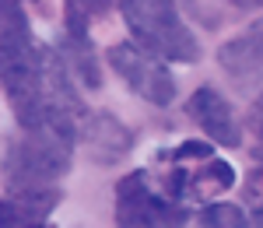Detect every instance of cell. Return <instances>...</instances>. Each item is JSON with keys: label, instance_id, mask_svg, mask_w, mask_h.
<instances>
[{"label": "cell", "instance_id": "cell-7", "mask_svg": "<svg viewBox=\"0 0 263 228\" xmlns=\"http://www.w3.org/2000/svg\"><path fill=\"white\" fill-rule=\"evenodd\" d=\"M88 151V158L95 162V165H116L123 162L126 155H130V147H134V134L126 130V126L112 116V112H88L81 120V137H78Z\"/></svg>", "mask_w": 263, "mask_h": 228}, {"label": "cell", "instance_id": "cell-17", "mask_svg": "<svg viewBox=\"0 0 263 228\" xmlns=\"http://www.w3.org/2000/svg\"><path fill=\"white\" fill-rule=\"evenodd\" d=\"M249 189H253V193H260V197H263V168H256V172L249 176Z\"/></svg>", "mask_w": 263, "mask_h": 228}, {"label": "cell", "instance_id": "cell-3", "mask_svg": "<svg viewBox=\"0 0 263 228\" xmlns=\"http://www.w3.org/2000/svg\"><path fill=\"white\" fill-rule=\"evenodd\" d=\"M120 11L134 42L147 46L162 60L193 63L200 56V42L182 21L176 0H120Z\"/></svg>", "mask_w": 263, "mask_h": 228}, {"label": "cell", "instance_id": "cell-12", "mask_svg": "<svg viewBox=\"0 0 263 228\" xmlns=\"http://www.w3.org/2000/svg\"><path fill=\"white\" fill-rule=\"evenodd\" d=\"M246 126H249V134H253V158H263V95L253 102Z\"/></svg>", "mask_w": 263, "mask_h": 228}, {"label": "cell", "instance_id": "cell-5", "mask_svg": "<svg viewBox=\"0 0 263 228\" xmlns=\"http://www.w3.org/2000/svg\"><path fill=\"white\" fill-rule=\"evenodd\" d=\"M105 56H109V67L141 95L144 102L168 105L176 99V78H172V70L147 46H141V42H116V46H109Z\"/></svg>", "mask_w": 263, "mask_h": 228}, {"label": "cell", "instance_id": "cell-1", "mask_svg": "<svg viewBox=\"0 0 263 228\" xmlns=\"http://www.w3.org/2000/svg\"><path fill=\"white\" fill-rule=\"evenodd\" d=\"M46 63H49V49H42L32 39L25 18L0 28V88L14 109L21 130H35L49 123Z\"/></svg>", "mask_w": 263, "mask_h": 228}, {"label": "cell", "instance_id": "cell-18", "mask_svg": "<svg viewBox=\"0 0 263 228\" xmlns=\"http://www.w3.org/2000/svg\"><path fill=\"white\" fill-rule=\"evenodd\" d=\"M253 225H256V228H263V204L256 207V214H253Z\"/></svg>", "mask_w": 263, "mask_h": 228}, {"label": "cell", "instance_id": "cell-15", "mask_svg": "<svg viewBox=\"0 0 263 228\" xmlns=\"http://www.w3.org/2000/svg\"><path fill=\"white\" fill-rule=\"evenodd\" d=\"M67 7H78V11H84L91 18V14H105L112 7V0H67Z\"/></svg>", "mask_w": 263, "mask_h": 228}, {"label": "cell", "instance_id": "cell-19", "mask_svg": "<svg viewBox=\"0 0 263 228\" xmlns=\"http://www.w3.org/2000/svg\"><path fill=\"white\" fill-rule=\"evenodd\" d=\"M32 4H39V0H32Z\"/></svg>", "mask_w": 263, "mask_h": 228}, {"label": "cell", "instance_id": "cell-8", "mask_svg": "<svg viewBox=\"0 0 263 228\" xmlns=\"http://www.w3.org/2000/svg\"><path fill=\"white\" fill-rule=\"evenodd\" d=\"M60 49H63L60 56L67 60V67H70L88 88H99L102 70H99V60H95V46L88 39V14L78 11V7H67V32H63Z\"/></svg>", "mask_w": 263, "mask_h": 228}, {"label": "cell", "instance_id": "cell-14", "mask_svg": "<svg viewBox=\"0 0 263 228\" xmlns=\"http://www.w3.org/2000/svg\"><path fill=\"white\" fill-rule=\"evenodd\" d=\"M21 0H0V28H7V25H14L21 21Z\"/></svg>", "mask_w": 263, "mask_h": 228}, {"label": "cell", "instance_id": "cell-9", "mask_svg": "<svg viewBox=\"0 0 263 228\" xmlns=\"http://www.w3.org/2000/svg\"><path fill=\"white\" fill-rule=\"evenodd\" d=\"M218 60L246 88L249 84H263V21L253 25L246 35L224 42L221 49H218Z\"/></svg>", "mask_w": 263, "mask_h": 228}, {"label": "cell", "instance_id": "cell-10", "mask_svg": "<svg viewBox=\"0 0 263 228\" xmlns=\"http://www.w3.org/2000/svg\"><path fill=\"white\" fill-rule=\"evenodd\" d=\"M232 183H235L232 165H228V162H218V158H211L203 168L186 172V200H207V197L228 193Z\"/></svg>", "mask_w": 263, "mask_h": 228}, {"label": "cell", "instance_id": "cell-16", "mask_svg": "<svg viewBox=\"0 0 263 228\" xmlns=\"http://www.w3.org/2000/svg\"><path fill=\"white\" fill-rule=\"evenodd\" d=\"M228 4L239 11H263V0H228Z\"/></svg>", "mask_w": 263, "mask_h": 228}, {"label": "cell", "instance_id": "cell-11", "mask_svg": "<svg viewBox=\"0 0 263 228\" xmlns=\"http://www.w3.org/2000/svg\"><path fill=\"white\" fill-rule=\"evenodd\" d=\"M197 228H253V221L242 214V207L235 204H207L200 211Z\"/></svg>", "mask_w": 263, "mask_h": 228}, {"label": "cell", "instance_id": "cell-6", "mask_svg": "<svg viewBox=\"0 0 263 228\" xmlns=\"http://www.w3.org/2000/svg\"><path fill=\"white\" fill-rule=\"evenodd\" d=\"M186 112H190V120L207 134V141H214V144H221V147H239L242 144V130L235 123V112H232L228 99H224L218 88L200 84V88L190 95Z\"/></svg>", "mask_w": 263, "mask_h": 228}, {"label": "cell", "instance_id": "cell-2", "mask_svg": "<svg viewBox=\"0 0 263 228\" xmlns=\"http://www.w3.org/2000/svg\"><path fill=\"white\" fill-rule=\"evenodd\" d=\"M74 144H78V134H67L60 126L21 130V137H14L4 151L7 193L46 189L57 179H63L70 168V158H74Z\"/></svg>", "mask_w": 263, "mask_h": 228}, {"label": "cell", "instance_id": "cell-4", "mask_svg": "<svg viewBox=\"0 0 263 228\" xmlns=\"http://www.w3.org/2000/svg\"><path fill=\"white\" fill-rule=\"evenodd\" d=\"M116 228H182L179 200H172L168 193H155L144 172L123 176L116 186Z\"/></svg>", "mask_w": 263, "mask_h": 228}, {"label": "cell", "instance_id": "cell-13", "mask_svg": "<svg viewBox=\"0 0 263 228\" xmlns=\"http://www.w3.org/2000/svg\"><path fill=\"white\" fill-rule=\"evenodd\" d=\"M211 144H214V141H186V144L182 147H176V151H172V158H176V162H182V158H211Z\"/></svg>", "mask_w": 263, "mask_h": 228}]
</instances>
